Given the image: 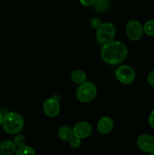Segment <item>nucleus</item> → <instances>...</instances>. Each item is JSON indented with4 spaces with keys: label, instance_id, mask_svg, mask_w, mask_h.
<instances>
[{
    "label": "nucleus",
    "instance_id": "1",
    "mask_svg": "<svg viewBox=\"0 0 154 155\" xmlns=\"http://www.w3.org/2000/svg\"><path fill=\"white\" fill-rule=\"evenodd\" d=\"M128 48L119 41H112L105 44L101 49V58L105 63L116 65L122 63L127 57Z\"/></svg>",
    "mask_w": 154,
    "mask_h": 155
},
{
    "label": "nucleus",
    "instance_id": "2",
    "mask_svg": "<svg viewBox=\"0 0 154 155\" xmlns=\"http://www.w3.org/2000/svg\"><path fill=\"white\" fill-rule=\"evenodd\" d=\"M24 125V120L22 117L18 113L11 112L6 114L3 117V130L8 134H17L21 131Z\"/></svg>",
    "mask_w": 154,
    "mask_h": 155
},
{
    "label": "nucleus",
    "instance_id": "3",
    "mask_svg": "<svg viewBox=\"0 0 154 155\" xmlns=\"http://www.w3.org/2000/svg\"><path fill=\"white\" fill-rule=\"evenodd\" d=\"M97 95V88L91 82H85L80 84L76 90V98L83 103L90 102Z\"/></svg>",
    "mask_w": 154,
    "mask_h": 155
},
{
    "label": "nucleus",
    "instance_id": "4",
    "mask_svg": "<svg viewBox=\"0 0 154 155\" xmlns=\"http://www.w3.org/2000/svg\"><path fill=\"white\" fill-rule=\"evenodd\" d=\"M116 35V28L109 22H104L97 29V39L101 44L109 43L112 42Z\"/></svg>",
    "mask_w": 154,
    "mask_h": 155
},
{
    "label": "nucleus",
    "instance_id": "5",
    "mask_svg": "<svg viewBox=\"0 0 154 155\" xmlns=\"http://www.w3.org/2000/svg\"><path fill=\"white\" fill-rule=\"evenodd\" d=\"M116 77L120 83L123 84H131L135 80V72L128 65L120 66L116 71Z\"/></svg>",
    "mask_w": 154,
    "mask_h": 155
},
{
    "label": "nucleus",
    "instance_id": "6",
    "mask_svg": "<svg viewBox=\"0 0 154 155\" xmlns=\"http://www.w3.org/2000/svg\"><path fill=\"white\" fill-rule=\"evenodd\" d=\"M125 32L128 39L132 41H138L143 36V26L139 21L136 20H131L127 24Z\"/></svg>",
    "mask_w": 154,
    "mask_h": 155
},
{
    "label": "nucleus",
    "instance_id": "7",
    "mask_svg": "<svg viewBox=\"0 0 154 155\" xmlns=\"http://www.w3.org/2000/svg\"><path fill=\"white\" fill-rule=\"evenodd\" d=\"M74 136L80 139H86L92 133V127L89 123L85 121L79 122L73 127Z\"/></svg>",
    "mask_w": 154,
    "mask_h": 155
},
{
    "label": "nucleus",
    "instance_id": "8",
    "mask_svg": "<svg viewBox=\"0 0 154 155\" xmlns=\"http://www.w3.org/2000/svg\"><path fill=\"white\" fill-rule=\"evenodd\" d=\"M43 110L48 117H55L60 112V104L55 98H48L44 102Z\"/></svg>",
    "mask_w": 154,
    "mask_h": 155
},
{
    "label": "nucleus",
    "instance_id": "9",
    "mask_svg": "<svg viewBox=\"0 0 154 155\" xmlns=\"http://www.w3.org/2000/svg\"><path fill=\"white\" fill-rule=\"evenodd\" d=\"M137 146L142 151L150 153L154 150V138L147 134L141 135L137 139Z\"/></svg>",
    "mask_w": 154,
    "mask_h": 155
},
{
    "label": "nucleus",
    "instance_id": "10",
    "mask_svg": "<svg viewBox=\"0 0 154 155\" xmlns=\"http://www.w3.org/2000/svg\"><path fill=\"white\" fill-rule=\"evenodd\" d=\"M98 132L101 134H108L112 131L113 128V121L109 117H102L98 123L97 126Z\"/></svg>",
    "mask_w": 154,
    "mask_h": 155
},
{
    "label": "nucleus",
    "instance_id": "11",
    "mask_svg": "<svg viewBox=\"0 0 154 155\" xmlns=\"http://www.w3.org/2000/svg\"><path fill=\"white\" fill-rule=\"evenodd\" d=\"M17 145L11 140H4L0 143V152L5 155H11L16 152Z\"/></svg>",
    "mask_w": 154,
    "mask_h": 155
},
{
    "label": "nucleus",
    "instance_id": "12",
    "mask_svg": "<svg viewBox=\"0 0 154 155\" xmlns=\"http://www.w3.org/2000/svg\"><path fill=\"white\" fill-rule=\"evenodd\" d=\"M58 136L62 141L69 142L74 136L73 131L67 126H62L58 130Z\"/></svg>",
    "mask_w": 154,
    "mask_h": 155
},
{
    "label": "nucleus",
    "instance_id": "13",
    "mask_svg": "<svg viewBox=\"0 0 154 155\" xmlns=\"http://www.w3.org/2000/svg\"><path fill=\"white\" fill-rule=\"evenodd\" d=\"M70 78L73 83H76V84H82V83L86 82L87 76L84 71H81V70H75L72 72Z\"/></svg>",
    "mask_w": 154,
    "mask_h": 155
},
{
    "label": "nucleus",
    "instance_id": "14",
    "mask_svg": "<svg viewBox=\"0 0 154 155\" xmlns=\"http://www.w3.org/2000/svg\"><path fill=\"white\" fill-rule=\"evenodd\" d=\"M109 0H96L94 5V8L98 12H104L109 8Z\"/></svg>",
    "mask_w": 154,
    "mask_h": 155
},
{
    "label": "nucleus",
    "instance_id": "15",
    "mask_svg": "<svg viewBox=\"0 0 154 155\" xmlns=\"http://www.w3.org/2000/svg\"><path fill=\"white\" fill-rule=\"evenodd\" d=\"M15 155H36L34 149L29 145H23L17 149Z\"/></svg>",
    "mask_w": 154,
    "mask_h": 155
},
{
    "label": "nucleus",
    "instance_id": "16",
    "mask_svg": "<svg viewBox=\"0 0 154 155\" xmlns=\"http://www.w3.org/2000/svg\"><path fill=\"white\" fill-rule=\"evenodd\" d=\"M143 32L147 36H154V20H149L146 21L143 27Z\"/></svg>",
    "mask_w": 154,
    "mask_h": 155
},
{
    "label": "nucleus",
    "instance_id": "17",
    "mask_svg": "<svg viewBox=\"0 0 154 155\" xmlns=\"http://www.w3.org/2000/svg\"><path fill=\"white\" fill-rule=\"evenodd\" d=\"M14 142L15 143V145H17V147H21L23 146V145H25V138L23 135L18 134L17 135L14 137Z\"/></svg>",
    "mask_w": 154,
    "mask_h": 155
},
{
    "label": "nucleus",
    "instance_id": "18",
    "mask_svg": "<svg viewBox=\"0 0 154 155\" xmlns=\"http://www.w3.org/2000/svg\"><path fill=\"white\" fill-rule=\"evenodd\" d=\"M101 24H102L101 20L98 17H93L89 22V24L93 29H98L101 25Z\"/></svg>",
    "mask_w": 154,
    "mask_h": 155
},
{
    "label": "nucleus",
    "instance_id": "19",
    "mask_svg": "<svg viewBox=\"0 0 154 155\" xmlns=\"http://www.w3.org/2000/svg\"><path fill=\"white\" fill-rule=\"evenodd\" d=\"M69 144H70V146L72 148H77L81 145V139L75 137V136H73L72 139L69 141Z\"/></svg>",
    "mask_w": 154,
    "mask_h": 155
},
{
    "label": "nucleus",
    "instance_id": "20",
    "mask_svg": "<svg viewBox=\"0 0 154 155\" xmlns=\"http://www.w3.org/2000/svg\"><path fill=\"white\" fill-rule=\"evenodd\" d=\"M146 80H147V83H149L151 86H153L154 87V70L148 74Z\"/></svg>",
    "mask_w": 154,
    "mask_h": 155
},
{
    "label": "nucleus",
    "instance_id": "21",
    "mask_svg": "<svg viewBox=\"0 0 154 155\" xmlns=\"http://www.w3.org/2000/svg\"><path fill=\"white\" fill-rule=\"evenodd\" d=\"M80 3L84 6H91L94 5L96 0H79Z\"/></svg>",
    "mask_w": 154,
    "mask_h": 155
},
{
    "label": "nucleus",
    "instance_id": "22",
    "mask_svg": "<svg viewBox=\"0 0 154 155\" xmlns=\"http://www.w3.org/2000/svg\"><path fill=\"white\" fill-rule=\"evenodd\" d=\"M148 121H149V124L150 125V127L152 129H154V110H152L151 111V113L149 114V118H148Z\"/></svg>",
    "mask_w": 154,
    "mask_h": 155
},
{
    "label": "nucleus",
    "instance_id": "23",
    "mask_svg": "<svg viewBox=\"0 0 154 155\" xmlns=\"http://www.w3.org/2000/svg\"><path fill=\"white\" fill-rule=\"evenodd\" d=\"M3 117H3V115L2 114V113H1V112H0V125H1V124H2Z\"/></svg>",
    "mask_w": 154,
    "mask_h": 155
},
{
    "label": "nucleus",
    "instance_id": "24",
    "mask_svg": "<svg viewBox=\"0 0 154 155\" xmlns=\"http://www.w3.org/2000/svg\"><path fill=\"white\" fill-rule=\"evenodd\" d=\"M149 155H154V150L152 151H151L150 153H149Z\"/></svg>",
    "mask_w": 154,
    "mask_h": 155
},
{
    "label": "nucleus",
    "instance_id": "25",
    "mask_svg": "<svg viewBox=\"0 0 154 155\" xmlns=\"http://www.w3.org/2000/svg\"><path fill=\"white\" fill-rule=\"evenodd\" d=\"M0 155H5V154H0Z\"/></svg>",
    "mask_w": 154,
    "mask_h": 155
}]
</instances>
